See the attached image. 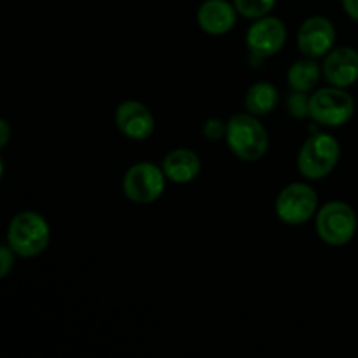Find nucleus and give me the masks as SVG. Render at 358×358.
Listing matches in <instances>:
<instances>
[{
  "label": "nucleus",
  "instance_id": "f257e3e1",
  "mask_svg": "<svg viewBox=\"0 0 358 358\" xmlns=\"http://www.w3.org/2000/svg\"><path fill=\"white\" fill-rule=\"evenodd\" d=\"M226 145L234 157L243 163L262 159L269 149V133L257 115L240 112L227 119Z\"/></svg>",
  "mask_w": 358,
  "mask_h": 358
},
{
  "label": "nucleus",
  "instance_id": "f03ea898",
  "mask_svg": "<svg viewBox=\"0 0 358 358\" xmlns=\"http://www.w3.org/2000/svg\"><path fill=\"white\" fill-rule=\"evenodd\" d=\"M51 241V226L42 213L35 210L17 212L9 220L6 243L21 259H34L44 254Z\"/></svg>",
  "mask_w": 358,
  "mask_h": 358
},
{
  "label": "nucleus",
  "instance_id": "7ed1b4c3",
  "mask_svg": "<svg viewBox=\"0 0 358 358\" xmlns=\"http://www.w3.org/2000/svg\"><path fill=\"white\" fill-rule=\"evenodd\" d=\"M341 159V143L334 135L315 131L308 136L297 154V171L308 182L329 177Z\"/></svg>",
  "mask_w": 358,
  "mask_h": 358
},
{
  "label": "nucleus",
  "instance_id": "20e7f679",
  "mask_svg": "<svg viewBox=\"0 0 358 358\" xmlns=\"http://www.w3.org/2000/svg\"><path fill=\"white\" fill-rule=\"evenodd\" d=\"M315 229L329 247H345L355 238L358 229L355 210L341 199L324 203L315 215Z\"/></svg>",
  "mask_w": 358,
  "mask_h": 358
},
{
  "label": "nucleus",
  "instance_id": "39448f33",
  "mask_svg": "<svg viewBox=\"0 0 358 358\" xmlns=\"http://www.w3.org/2000/svg\"><path fill=\"white\" fill-rule=\"evenodd\" d=\"M355 98L345 87L327 84L310 94V119L325 128H341L355 115Z\"/></svg>",
  "mask_w": 358,
  "mask_h": 358
},
{
  "label": "nucleus",
  "instance_id": "423d86ee",
  "mask_svg": "<svg viewBox=\"0 0 358 358\" xmlns=\"http://www.w3.org/2000/svg\"><path fill=\"white\" fill-rule=\"evenodd\" d=\"M166 175L161 164L138 161L126 170L122 177V194L135 205H152L166 191Z\"/></svg>",
  "mask_w": 358,
  "mask_h": 358
},
{
  "label": "nucleus",
  "instance_id": "0eeeda50",
  "mask_svg": "<svg viewBox=\"0 0 358 358\" xmlns=\"http://www.w3.org/2000/svg\"><path fill=\"white\" fill-rule=\"evenodd\" d=\"M320 203L318 194L306 182H290L275 199V213L280 222L287 226H304L315 219Z\"/></svg>",
  "mask_w": 358,
  "mask_h": 358
},
{
  "label": "nucleus",
  "instance_id": "6e6552de",
  "mask_svg": "<svg viewBox=\"0 0 358 358\" xmlns=\"http://www.w3.org/2000/svg\"><path fill=\"white\" fill-rule=\"evenodd\" d=\"M287 35L285 23L280 17L268 14L252 21L245 34V45L254 58L268 59L282 51Z\"/></svg>",
  "mask_w": 358,
  "mask_h": 358
},
{
  "label": "nucleus",
  "instance_id": "1a4fd4ad",
  "mask_svg": "<svg viewBox=\"0 0 358 358\" xmlns=\"http://www.w3.org/2000/svg\"><path fill=\"white\" fill-rule=\"evenodd\" d=\"M334 23L325 16H311L301 23L297 30V49L308 58H325L336 48Z\"/></svg>",
  "mask_w": 358,
  "mask_h": 358
},
{
  "label": "nucleus",
  "instance_id": "9d476101",
  "mask_svg": "<svg viewBox=\"0 0 358 358\" xmlns=\"http://www.w3.org/2000/svg\"><path fill=\"white\" fill-rule=\"evenodd\" d=\"M115 126L122 136L133 142L149 140L156 131V117L143 101L124 100L115 108Z\"/></svg>",
  "mask_w": 358,
  "mask_h": 358
},
{
  "label": "nucleus",
  "instance_id": "9b49d317",
  "mask_svg": "<svg viewBox=\"0 0 358 358\" xmlns=\"http://www.w3.org/2000/svg\"><path fill=\"white\" fill-rule=\"evenodd\" d=\"M325 83L336 87L355 86L358 83V51L352 45L334 48L322 63Z\"/></svg>",
  "mask_w": 358,
  "mask_h": 358
},
{
  "label": "nucleus",
  "instance_id": "f8f14e48",
  "mask_svg": "<svg viewBox=\"0 0 358 358\" xmlns=\"http://www.w3.org/2000/svg\"><path fill=\"white\" fill-rule=\"evenodd\" d=\"M236 21L238 10L229 0H205L196 13L198 27L212 37L229 34L236 27Z\"/></svg>",
  "mask_w": 358,
  "mask_h": 358
},
{
  "label": "nucleus",
  "instance_id": "ddd939ff",
  "mask_svg": "<svg viewBox=\"0 0 358 358\" xmlns=\"http://www.w3.org/2000/svg\"><path fill=\"white\" fill-rule=\"evenodd\" d=\"M161 168L171 184H191L201 173V157L187 147H178L163 157Z\"/></svg>",
  "mask_w": 358,
  "mask_h": 358
},
{
  "label": "nucleus",
  "instance_id": "4468645a",
  "mask_svg": "<svg viewBox=\"0 0 358 358\" xmlns=\"http://www.w3.org/2000/svg\"><path fill=\"white\" fill-rule=\"evenodd\" d=\"M322 77H324L322 65L315 58H308V56L294 62L287 70V84L292 91L313 93Z\"/></svg>",
  "mask_w": 358,
  "mask_h": 358
},
{
  "label": "nucleus",
  "instance_id": "2eb2a0df",
  "mask_svg": "<svg viewBox=\"0 0 358 358\" xmlns=\"http://www.w3.org/2000/svg\"><path fill=\"white\" fill-rule=\"evenodd\" d=\"M245 110L250 114L262 117V115H269L271 112L276 110L280 103V91L275 84L268 83V80H261V83L252 84L245 93Z\"/></svg>",
  "mask_w": 358,
  "mask_h": 358
},
{
  "label": "nucleus",
  "instance_id": "dca6fc26",
  "mask_svg": "<svg viewBox=\"0 0 358 358\" xmlns=\"http://www.w3.org/2000/svg\"><path fill=\"white\" fill-rule=\"evenodd\" d=\"M276 2H278V0H233L238 14L252 21L271 14Z\"/></svg>",
  "mask_w": 358,
  "mask_h": 358
},
{
  "label": "nucleus",
  "instance_id": "f3484780",
  "mask_svg": "<svg viewBox=\"0 0 358 358\" xmlns=\"http://www.w3.org/2000/svg\"><path fill=\"white\" fill-rule=\"evenodd\" d=\"M310 94L311 93H303V91H292L290 90L289 96H287L285 107L287 112L292 115L294 119H303L310 117Z\"/></svg>",
  "mask_w": 358,
  "mask_h": 358
},
{
  "label": "nucleus",
  "instance_id": "a211bd4d",
  "mask_svg": "<svg viewBox=\"0 0 358 358\" xmlns=\"http://www.w3.org/2000/svg\"><path fill=\"white\" fill-rule=\"evenodd\" d=\"M226 128L227 121L224 122L219 117H208L205 121V124H203L201 131L206 140H210V142H219V140L226 138Z\"/></svg>",
  "mask_w": 358,
  "mask_h": 358
},
{
  "label": "nucleus",
  "instance_id": "6ab92c4d",
  "mask_svg": "<svg viewBox=\"0 0 358 358\" xmlns=\"http://www.w3.org/2000/svg\"><path fill=\"white\" fill-rule=\"evenodd\" d=\"M16 257L13 248L7 243H3L0 247V278H7L9 273L14 269V264H16Z\"/></svg>",
  "mask_w": 358,
  "mask_h": 358
},
{
  "label": "nucleus",
  "instance_id": "aec40b11",
  "mask_svg": "<svg viewBox=\"0 0 358 358\" xmlns=\"http://www.w3.org/2000/svg\"><path fill=\"white\" fill-rule=\"evenodd\" d=\"M341 3L346 16H350L353 21L358 23V0H341Z\"/></svg>",
  "mask_w": 358,
  "mask_h": 358
},
{
  "label": "nucleus",
  "instance_id": "412c9836",
  "mask_svg": "<svg viewBox=\"0 0 358 358\" xmlns=\"http://www.w3.org/2000/svg\"><path fill=\"white\" fill-rule=\"evenodd\" d=\"M10 140V124L7 119H0V147H7Z\"/></svg>",
  "mask_w": 358,
  "mask_h": 358
}]
</instances>
